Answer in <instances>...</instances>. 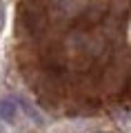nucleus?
<instances>
[{
  "instance_id": "obj_1",
  "label": "nucleus",
  "mask_w": 131,
  "mask_h": 133,
  "mask_svg": "<svg viewBox=\"0 0 131 133\" xmlns=\"http://www.w3.org/2000/svg\"><path fill=\"white\" fill-rule=\"evenodd\" d=\"M18 115V102L11 98H2L0 100V120L5 122H14Z\"/></svg>"
},
{
  "instance_id": "obj_2",
  "label": "nucleus",
  "mask_w": 131,
  "mask_h": 133,
  "mask_svg": "<svg viewBox=\"0 0 131 133\" xmlns=\"http://www.w3.org/2000/svg\"><path fill=\"white\" fill-rule=\"evenodd\" d=\"M2 24H5V7L0 5V29H2Z\"/></svg>"
},
{
  "instance_id": "obj_3",
  "label": "nucleus",
  "mask_w": 131,
  "mask_h": 133,
  "mask_svg": "<svg viewBox=\"0 0 131 133\" xmlns=\"http://www.w3.org/2000/svg\"><path fill=\"white\" fill-rule=\"evenodd\" d=\"M98 133H102V131H98Z\"/></svg>"
}]
</instances>
